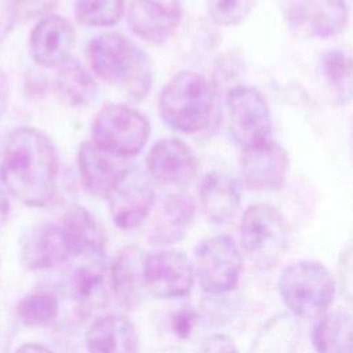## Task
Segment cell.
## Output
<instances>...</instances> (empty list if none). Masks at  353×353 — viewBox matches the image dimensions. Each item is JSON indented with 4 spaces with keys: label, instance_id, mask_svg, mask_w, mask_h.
Segmentation results:
<instances>
[{
    "label": "cell",
    "instance_id": "cell-1",
    "mask_svg": "<svg viewBox=\"0 0 353 353\" xmlns=\"http://www.w3.org/2000/svg\"><path fill=\"white\" fill-rule=\"evenodd\" d=\"M57 176V150L44 132L19 127L8 135L0 159V181L11 196L25 205L44 207L55 194Z\"/></svg>",
    "mask_w": 353,
    "mask_h": 353
},
{
    "label": "cell",
    "instance_id": "cell-2",
    "mask_svg": "<svg viewBox=\"0 0 353 353\" xmlns=\"http://www.w3.org/2000/svg\"><path fill=\"white\" fill-rule=\"evenodd\" d=\"M92 72L131 101L148 97L153 72L148 55L127 36L106 32L94 37L87 48Z\"/></svg>",
    "mask_w": 353,
    "mask_h": 353
},
{
    "label": "cell",
    "instance_id": "cell-3",
    "mask_svg": "<svg viewBox=\"0 0 353 353\" xmlns=\"http://www.w3.org/2000/svg\"><path fill=\"white\" fill-rule=\"evenodd\" d=\"M215 105L212 85L200 74L182 70L164 85L159 99L163 121L175 131L193 134L210 123Z\"/></svg>",
    "mask_w": 353,
    "mask_h": 353
},
{
    "label": "cell",
    "instance_id": "cell-4",
    "mask_svg": "<svg viewBox=\"0 0 353 353\" xmlns=\"http://www.w3.org/2000/svg\"><path fill=\"white\" fill-rule=\"evenodd\" d=\"M277 285L284 305L302 319L320 317L335 296V281L330 270L317 261L288 265L280 273Z\"/></svg>",
    "mask_w": 353,
    "mask_h": 353
},
{
    "label": "cell",
    "instance_id": "cell-5",
    "mask_svg": "<svg viewBox=\"0 0 353 353\" xmlns=\"http://www.w3.org/2000/svg\"><path fill=\"white\" fill-rule=\"evenodd\" d=\"M150 135L148 119L134 108L120 103L103 106L92 120V142L99 148L130 159L142 152Z\"/></svg>",
    "mask_w": 353,
    "mask_h": 353
},
{
    "label": "cell",
    "instance_id": "cell-6",
    "mask_svg": "<svg viewBox=\"0 0 353 353\" xmlns=\"http://www.w3.org/2000/svg\"><path fill=\"white\" fill-rule=\"evenodd\" d=\"M226 109L230 135L240 148L247 149L270 139L272 113L256 88L239 84L229 90Z\"/></svg>",
    "mask_w": 353,
    "mask_h": 353
},
{
    "label": "cell",
    "instance_id": "cell-7",
    "mask_svg": "<svg viewBox=\"0 0 353 353\" xmlns=\"http://www.w3.org/2000/svg\"><path fill=\"white\" fill-rule=\"evenodd\" d=\"M194 277L211 294L233 290L240 279L243 256L237 244L228 236L207 237L194 247Z\"/></svg>",
    "mask_w": 353,
    "mask_h": 353
},
{
    "label": "cell",
    "instance_id": "cell-8",
    "mask_svg": "<svg viewBox=\"0 0 353 353\" xmlns=\"http://www.w3.org/2000/svg\"><path fill=\"white\" fill-rule=\"evenodd\" d=\"M285 223L277 208L270 204L248 207L240 222V240L244 250L256 261L270 263L285 244Z\"/></svg>",
    "mask_w": 353,
    "mask_h": 353
},
{
    "label": "cell",
    "instance_id": "cell-9",
    "mask_svg": "<svg viewBox=\"0 0 353 353\" xmlns=\"http://www.w3.org/2000/svg\"><path fill=\"white\" fill-rule=\"evenodd\" d=\"M108 200L112 219L119 229L138 228L154 208V190L150 178L139 168L130 167Z\"/></svg>",
    "mask_w": 353,
    "mask_h": 353
},
{
    "label": "cell",
    "instance_id": "cell-10",
    "mask_svg": "<svg viewBox=\"0 0 353 353\" xmlns=\"http://www.w3.org/2000/svg\"><path fill=\"white\" fill-rule=\"evenodd\" d=\"M146 290L157 298H181L190 292L194 269L189 258L178 251H156L145 258Z\"/></svg>",
    "mask_w": 353,
    "mask_h": 353
},
{
    "label": "cell",
    "instance_id": "cell-11",
    "mask_svg": "<svg viewBox=\"0 0 353 353\" xmlns=\"http://www.w3.org/2000/svg\"><path fill=\"white\" fill-rule=\"evenodd\" d=\"M287 19L302 34L328 39L346 28L347 7L345 0H290Z\"/></svg>",
    "mask_w": 353,
    "mask_h": 353
},
{
    "label": "cell",
    "instance_id": "cell-12",
    "mask_svg": "<svg viewBox=\"0 0 353 353\" xmlns=\"http://www.w3.org/2000/svg\"><path fill=\"white\" fill-rule=\"evenodd\" d=\"M77 167L85 192L108 199L131 165L128 159L116 156L90 141L79 148Z\"/></svg>",
    "mask_w": 353,
    "mask_h": 353
},
{
    "label": "cell",
    "instance_id": "cell-13",
    "mask_svg": "<svg viewBox=\"0 0 353 353\" xmlns=\"http://www.w3.org/2000/svg\"><path fill=\"white\" fill-rule=\"evenodd\" d=\"M182 12L181 0H132L128 25L142 40L160 46L175 33Z\"/></svg>",
    "mask_w": 353,
    "mask_h": 353
},
{
    "label": "cell",
    "instance_id": "cell-14",
    "mask_svg": "<svg viewBox=\"0 0 353 353\" xmlns=\"http://www.w3.org/2000/svg\"><path fill=\"white\" fill-rule=\"evenodd\" d=\"M76 32L69 19L61 15H46L30 32V55L43 68H59L70 59Z\"/></svg>",
    "mask_w": 353,
    "mask_h": 353
},
{
    "label": "cell",
    "instance_id": "cell-15",
    "mask_svg": "<svg viewBox=\"0 0 353 353\" xmlns=\"http://www.w3.org/2000/svg\"><path fill=\"white\" fill-rule=\"evenodd\" d=\"M149 178L163 185H186L199 168L190 148L178 138L157 141L146 157Z\"/></svg>",
    "mask_w": 353,
    "mask_h": 353
},
{
    "label": "cell",
    "instance_id": "cell-16",
    "mask_svg": "<svg viewBox=\"0 0 353 353\" xmlns=\"http://www.w3.org/2000/svg\"><path fill=\"white\" fill-rule=\"evenodd\" d=\"M245 185L254 190L279 189L288 171V154L281 145L269 139L243 149L240 161Z\"/></svg>",
    "mask_w": 353,
    "mask_h": 353
},
{
    "label": "cell",
    "instance_id": "cell-17",
    "mask_svg": "<svg viewBox=\"0 0 353 353\" xmlns=\"http://www.w3.org/2000/svg\"><path fill=\"white\" fill-rule=\"evenodd\" d=\"M70 258H99L105 237L94 215L81 205H72L58 223Z\"/></svg>",
    "mask_w": 353,
    "mask_h": 353
},
{
    "label": "cell",
    "instance_id": "cell-18",
    "mask_svg": "<svg viewBox=\"0 0 353 353\" xmlns=\"http://www.w3.org/2000/svg\"><path fill=\"white\" fill-rule=\"evenodd\" d=\"M68 259H70V254L61 228L54 222L36 225L29 232L21 251V261L29 270L51 269Z\"/></svg>",
    "mask_w": 353,
    "mask_h": 353
},
{
    "label": "cell",
    "instance_id": "cell-19",
    "mask_svg": "<svg viewBox=\"0 0 353 353\" xmlns=\"http://www.w3.org/2000/svg\"><path fill=\"white\" fill-rule=\"evenodd\" d=\"M196 204L186 194H167L161 199L149 232L153 244L179 241L193 222Z\"/></svg>",
    "mask_w": 353,
    "mask_h": 353
},
{
    "label": "cell",
    "instance_id": "cell-20",
    "mask_svg": "<svg viewBox=\"0 0 353 353\" xmlns=\"http://www.w3.org/2000/svg\"><path fill=\"white\" fill-rule=\"evenodd\" d=\"M85 346L90 353H138L139 336L125 316L109 314L90 325Z\"/></svg>",
    "mask_w": 353,
    "mask_h": 353
},
{
    "label": "cell",
    "instance_id": "cell-21",
    "mask_svg": "<svg viewBox=\"0 0 353 353\" xmlns=\"http://www.w3.org/2000/svg\"><path fill=\"white\" fill-rule=\"evenodd\" d=\"M146 254L135 245L124 247L113 261L110 268V285L116 298L128 306L135 305L143 291Z\"/></svg>",
    "mask_w": 353,
    "mask_h": 353
},
{
    "label": "cell",
    "instance_id": "cell-22",
    "mask_svg": "<svg viewBox=\"0 0 353 353\" xmlns=\"http://www.w3.org/2000/svg\"><path fill=\"white\" fill-rule=\"evenodd\" d=\"M241 203L240 183L223 172L207 174L200 185V204L212 222H225L239 210Z\"/></svg>",
    "mask_w": 353,
    "mask_h": 353
},
{
    "label": "cell",
    "instance_id": "cell-23",
    "mask_svg": "<svg viewBox=\"0 0 353 353\" xmlns=\"http://www.w3.org/2000/svg\"><path fill=\"white\" fill-rule=\"evenodd\" d=\"M76 266L69 279V291L76 303L84 310L99 309L106 299L105 272L99 258H87Z\"/></svg>",
    "mask_w": 353,
    "mask_h": 353
},
{
    "label": "cell",
    "instance_id": "cell-24",
    "mask_svg": "<svg viewBox=\"0 0 353 353\" xmlns=\"http://www.w3.org/2000/svg\"><path fill=\"white\" fill-rule=\"evenodd\" d=\"M312 341L317 353H353L350 314L343 310L321 314L313 327Z\"/></svg>",
    "mask_w": 353,
    "mask_h": 353
},
{
    "label": "cell",
    "instance_id": "cell-25",
    "mask_svg": "<svg viewBox=\"0 0 353 353\" xmlns=\"http://www.w3.org/2000/svg\"><path fill=\"white\" fill-rule=\"evenodd\" d=\"M58 95L70 106H85L97 97V83L91 73L77 61L68 59L55 76Z\"/></svg>",
    "mask_w": 353,
    "mask_h": 353
},
{
    "label": "cell",
    "instance_id": "cell-26",
    "mask_svg": "<svg viewBox=\"0 0 353 353\" xmlns=\"http://www.w3.org/2000/svg\"><path fill=\"white\" fill-rule=\"evenodd\" d=\"M296 343L295 321L287 314H277L259 331L248 353H294Z\"/></svg>",
    "mask_w": 353,
    "mask_h": 353
},
{
    "label": "cell",
    "instance_id": "cell-27",
    "mask_svg": "<svg viewBox=\"0 0 353 353\" xmlns=\"http://www.w3.org/2000/svg\"><path fill=\"white\" fill-rule=\"evenodd\" d=\"M19 320L29 327H44L57 320L59 299L48 290H36L23 295L17 303Z\"/></svg>",
    "mask_w": 353,
    "mask_h": 353
},
{
    "label": "cell",
    "instance_id": "cell-28",
    "mask_svg": "<svg viewBox=\"0 0 353 353\" xmlns=\"http://www.w3.org/2000/svg\"><path fill=\"white\" fill-rule=\"evenodd\" d=\"M321 73L330 90L345 103L352 94V59L341 50H331L321 59Z\"/></svg>",
    "mask_w": 353,
    "mask_h": 353
},
{
    "label": "cell",
    "instance_id": "cell-29",
    "mask_svg": "<svg viewBox=\"0 0 353 353\" xmlns=\"http://www.w3.org/2000/svg\"><path fill=\"white\" fill-rule=\"evenodd\" d=\"M124 12V0H74V15L87 26H113Z\"/></svg>",
    "mask_w": 353,
    "mask_h": 353
},
{
    "label": "cell",
    "instance_id": "cell-30",
    "mask_svg": "<svg viewBox=\"0 0 353 353\" xmlns=\"http://www.w3.org/2000/svg\"><path fill=\"white\" fill-rule=\"evenodd\" d=\"M255 6V0H207V11L212 22L233 26L244 21Z\"/></svg>",
    "mask_w": 353,
    "mask_h": 353
},
{
    "label": "cell",
    "instance_id": "cell-31",
    "mask_svg": "<svg viewBox=\"0 0 353 353\" xmlns=\"http://www.w3.org/2000/svg\"><path fill=\"white\" fill-rule=\"evenodd\" d=\"M58 3V0H11V17L26 22L33 18L46 17Z\"/></svg>",
    "mask_w": 353,
    "mask_h": 353
},
{
    "label": "cell",
    "instance_id": "cell-32",
    "mask_svg": "<svg viewBox=\"0 0 353 353\" xmlns=\"http://www.w3.org/2000/svg\"><path fill=\"white\" fill-rule=\"evenodd\" d=\"M197 321V313L192 307H182L171 316V330L175 335L186 338Z\"/></svg>",
    "mask_w": 353,
    "mask_h": 353
},
{
    "label": "cell",
    "instance_id": "cell-33",
    "mask_svg": "<svg viewBox=\"0 0 353 353\" xmlns=\"http://www.w3.org/2000/svg\"><path fill=\"white\" fill-rule=\"evenodd\" d=\"M197 353H239L234 342L223 334H215L205 338Z\"/></svg>",
    "mask_w": 353,
    "mask_h": 353
},
{
    "label": "cell",
    "instance_id": "cell-34",
    "mask_svg": "<svg viewBox=\"0 0 353 353\" xmlns=\"http://www.w3.org/2000/svg\"><path fill=\"white\" fill-rule=\"evenodd\" d=\"M339 274H341L342 287L345 290L343 291L345 296H346V299H350V295H352V248L349 244L341 252Z\"/></svg>",
    "mask_w": 353,
    "mask_h": 353
},
{
    "label": "cell",
    "instance_id": "cell-35",
    "mask_svg": "<svg viewBox=\"0 0 353 353\" xmlns=\"http://www.w3.org/2000/svg\"><path fill=\"white\" fill-rule=\"evenodd\" d=\"M8 101V80L3 69H0V116L4 113Z\"/></svg>",
    "mask_w": 353,
    "mask_h": 353
},
{
    "label": "cell",
    "instance_id": "cell-36",
    "mask_svg": "<svg viewBox=\"0 0 353 353\" xmlns=\"http://www.w3.org/2000/svg\"><path fill=\"white\" fill-rule=\"evenodd\" d=\"M14 353H54L47 346L36 343V342H28L21 345Z\"/></svg>",
    "mask_w": 353,
    "mask_h": 353
}]
</instances>
